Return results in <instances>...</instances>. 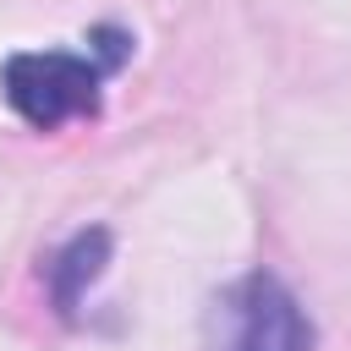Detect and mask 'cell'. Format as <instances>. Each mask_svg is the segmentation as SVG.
Wrapping results in <instances>:
<instances>
[{
    "label": "cell",
    "instance_id": "1",
    "mask_svg": "<svg viewBox=\"0 0 351 351\" xmlns=\"http://www.w3.org/2000/svg\"><path fill=\"white\" fill-rule=\"evenodd\" d=\"M110 66L115 60L77 55V49H27L0 66V93L27 126L55 132V126L99 110V82Z\"/></svg>",
    "mask_w": 351,
    "mask_h": 351
},
{
    "label": "cell",
    "instance_id": "2",
    "mask_svg": "<svg viewBox=\"0 0 351 351\" xmlns=\"http://www.w3.org/2000/svg\"><path fill=\"white\" fill-rule=\"evenodd\" d=\"M208 351H313V324L291 285L258 269L214 296Z\"/></svg>",
    "mask_w": 351,
    "mask_h": 351
},
{
    "label": "cell",
    "instance_id": "3",
    "mask_svg": "<svg viewBox=\"0 0 351 351\" xmlns=\"http://www.w3.org/2000/svg\"><path fill=\"white\" fill-rule=\"evenodd\" d=\"M104 258H110V236H104V230H82V236L49 263V291H55L60 313H71L77 296L104 274Z\"/></svg>",
    "mask_w": 351,
    "mask_h": 351
}]
</instances>
